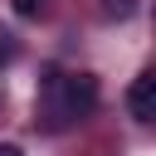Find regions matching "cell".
<instances>
[{
	"label": "cell",
	"mask_w": 156,
	"mask_h": 156,
	"mask_svg": "<svg viewBox=\"0 0 156 156\" xmlns=\"http://www.w3.org/2000/svg\"><path fill=\"white\" fill-rule=\"evenodd\" d=\"M0 156H24V151H20L15 141H0Z\"/></svg>",
	"instance_id": "4"
},
{
	"label": "cell",
	"mask_w": 156,
	"mask_h": 156,
	"mask_svg": "<svg viewBox=\"0 0 156 156\" xmlns=\"http://www.w3.org/2000/svg\"><path fill=\"white\" fill-rule=\"evenodd\" d=\"M49 98H54L49 102L54 122H78V117H88L98 107V83L88 73H68V78L49 73Z\"/></svg>",
	"instance_id": "1"
},
{
	"label": "cell",
	"mask_w": 156,
	"mask_h": 156,
	"mask_svg": "<svg viewBox=\"0 0 156 156\" xmlns=\"http://www.w3.org/2000/svg\"><path fill=\"white\" fill-rule=\"evenodd\" d=\"M39 10V0H15V15H34Z\"/></svg>",
	"instance_id": "3"
},
{
	"label": "cell",
	"mask_w": 156,
	"mask_h": 156,
	"mask_svg": "<svg viewBox=\"0 0 156 156\" xmlns=\"http://www.w3.org/2000/svg\"><path fill=\"white\" fill-rule=\"evenodd\" d=\"M127 112L146 127V122H156V73L151 68H141L136 78H132V88H127Z\"/></svg>",
	"instance_id": "2"
}]
</instances>
